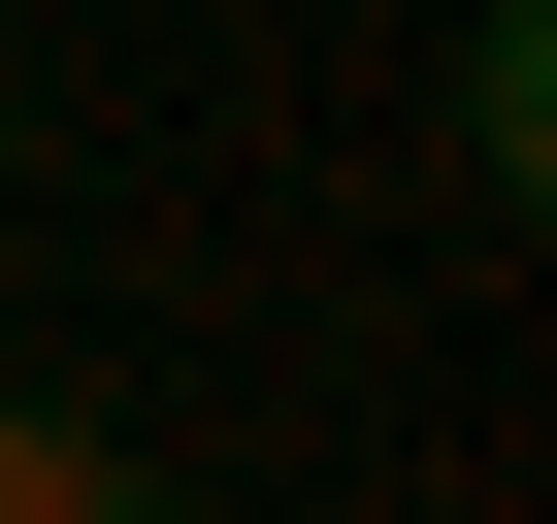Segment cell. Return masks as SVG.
Here are the masks:
<instances>
[{
    "mask_svg": "<svg viewBox=\"0 0 557 524\" xmlns=\"http://www.w3.org/2000/svg\"><path fill=\"white\" fill-rule=\"evenodd\" d=\"M459 197H492V229L557 197V0H459Z\"/></svg>",
    "mask_w": 557,
    "mask_h": 524,
    "instance_id": "6da1fadb",
    "label": "cell"
},
{
    "mask_svg": "<svg viewBox=\"0 0 557 524\" xmlns=\"http://www.w3.org/2000/svg\"><path fill=\"white\" fill-rule=\"evenodd\" d=\"M0 524H164V459H132L99 394H0Z\"/></svg>",
    "mask_w": 557,
    "mask_h": 524,
    "instance_id": "7a4b0ae2",
    "label": "cell"
}]
</instances>
